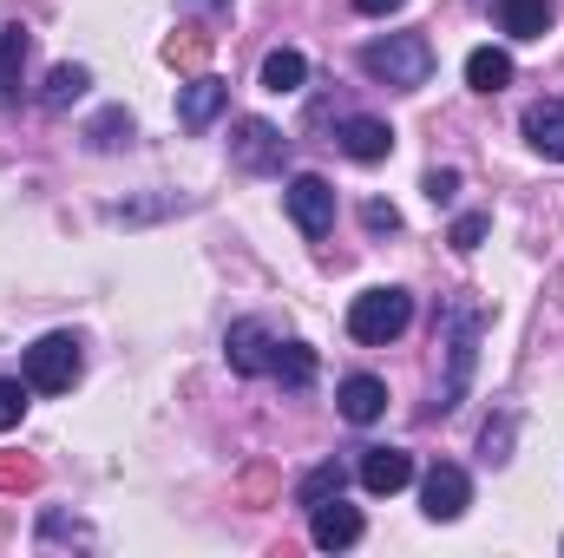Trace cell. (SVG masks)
Listing matches in <instances>:
<instances>
[{"instance_id":"10","label":"cell","mask_w":564,"mask_h":558,"mask_svg":"<svg viewBox=\"0 0 564 558\" xmlns=\"http://www.w3.org/2000/svg\"><path fill=\"white\" fill-rule=\"evenodd\" d=\"M308 539H315L322 552H348V546L361 539V513L341 506V493H335V500H322V506L308 513Z\"/></svg>"},{"instance_id":"18","label":"cell","mask_w":564,"mask_h":558,"mask_svg":"<svg viewBox=\"0 0 564 558\" xmlns=\"http://www.w3.org/2000/svg\"><path fill=\"white\" fill-rule=\"evenodd\" d=\"M270 375H276L282 388H295V395H302V388L315 382V348H308V342H276V362H270Z\"/></svg>"},{"instance_id":"8","label":"cell","mask_w":564,"mask_h":558,"mask_svg":"<svg viewBox=\"0 0 564 558\" xmlns=\"http://www.w3.org/2000/svg\"><path fill=\"white\" fill-rule=\"evenodd\" d=\"M224 355H230L237 375H270V362H276V335H270L263 322H230Z\"/></svg>"},{"instance_id":"27","label":"cell","mask_w":564,"mask_h":558,"mask_svg":"<svg viewBox=\"0 0 564 558\" xmlns=\"http://www.w3.org/2000/svg\"><path fill=\"white\" fill-rule=\"evenodd\" d=\"M361 224H368V230H375V237H381V230H401V211H394V204H381V197H375V204H368V211H361Z\"/></svg>"},{"instance_id":"13","label":"cell","mask_w":564,"mask_h":558,"mask_svg":"<svg viewBox=\"0 0 564 558\" xmlns=\"http://www.w3.org/2000/svg\"><path fill=\"white\" fill-rule=\"evenodd\" d=\"M414 480V460L401 447H361V486L368 493H401Z\"/></svg>"},{"instance_id":"17","label":"cell","mask_w":564,"mask_h":558,"mask_svg":"<svg viewBox=\"0 0 564 558\" xmlns=\"http://www.w3.org/2000/svg\"><path fill=\"white\" fill-rule=\"evenodd\" d=\"M20 66H26V26H0V112L20 99Z\"/></svg>"},{"instance_id":"12","label":"cell","mask_w":564,"mask_h":558,"mask_svg":"<svg viewBox=\"0 0 564 558\" xmlns=\"http://www.w3.org/2000/svg\"><path fill=\"white\" fill-rule=\"evenodd\" d=\"M335 408H341V420L368 427V420L388 415V382H381V375H348V382L335 388Z\"/></svg>"},{"instance_id":"3","label":"cell","mask_w":564,"mask_h":558,"mask_svg":"<svg viewBox=\"0 0 564 558\" xmlns=\"http://www.w3.org/2000/svg\"><path fill=\"white\" fill-rule=\"evenodd\" d=\"M408 322H414V296L408 289H361L355 302H348V335L355 342H368V348H388L394 335H408Z\"/></svg>"},{"instance_id":"14","label":"cell","mask_w":564,"mask_h":558,"mask_svg":"<svg viewBox=\"0 0 564 558\" xmlns=\"http://www.w3.org/2000/svg\"><path fill=\"white\" fill-rule=\"evenodd\" d=\"M486 7L512 40H545L552 33V0H486Z\"/></svg>"},{"instance_id":"28","label":"cell","mask_w":564,"mask_h":558,"mask_svg":"<svg viewBox=\"0 0 564 558\" xmlns=\"http://www.w3.org/2000/svg\"><path fill=\"white\" fill-rule=\"evenodd\" d=\"M479 447H486V460H492V466H499V460H512V453H506V447H512V420L486 427V440H479Z\"/></svg>"},{"instance_id":"4","label":"cell","mask_w":564,"mask_h":558,"mask_svg":"<svg viewBox=\"0 0 564 558\" xmlns=\"http://www.w3.org/2000/svg\"><path fill=\"white\" fill-rule=\"evenodd\" d=\"M79 335H66V329H53V335H40L33 348H26V362H20V375H26V388L33 395H66L73 382H79Z\"/></svg>"},{"instance_id":"26","label":"cell","mask_w":564,"mask_h":558,"mask_svg":"<svg viewBox=\"0 0 564 558\" xmlns=\"http://www.w3.org/2000/svg\"><path fill=\"white\" fill-rule=\"evenodd\" d=\"M486 230H492L486 217H459V224H453V250H479V244H486Z\"/></svg>"},{"instance_id":"22","label":"cell","mask_w":564,"mask_h":558,"mask_svg":"<svg viewBox=\"0 0 564 558\" xmlns=\"http://www.w3.org/2000/svg\"><path fill=\"white\" fill-rule=\"evenodd\" d=\"M86 139H93V151H119V144L132 139V112H126V106H112V112H99V119L86 126Z\"/></svg>"},{"instance_id":"11","label":"cell","mask_w":564,"mask_h":558,"mask_svg":"<svg viewBox=\"0 0 564 558\" xmlns=\"http://www.w3.org/2000/svg\"><path fill=\"white\" fill-rule=\"evenodd\" d=\"M335 144L355 158V164H381L388 151H394V132L381 126V119H368V112H355V119H341L335 126Z\"/></svg>"},{"instance_id":"23","label":"cell","mask_w":564,"mask_h":558,"mask_svg":"<svg viewBox=\"0 0 564 558\" xmlns=\"http://www.w3.org/2000/svg\"><path fill=\"white\" fill-rule=\"evenodd\" d=\"M26 395H33V388H26V375H0V433H7V427H20Z\"/></svg>"},{"instance_id":"24","label":"cell","mask_w":564,"mask_h":558,"mask_svg":"<svg viewBox=\"0 0 564 558\" xmlns=\"http://www.w3.org/2000/svg\"><path fill=\"white\" fill-rule=\"evenodd\" d=\"M204 53H210V33H191V40H171L164 46L171 66H204Z\"/></svg>"},{"instance_id":"16","label":"cell","mask_w":564,"mask_h":558,"mask_svg":"<svg viewBox=\"0 0 564 558\" xmlns=\"http://www.w3.org/2000/svg\"><path fill=\"white\" fill-rule=\"evenodd\" d=\"M466 86H473V93H506V86H512V53L473 46V53H466Z\"/></svg>"},{"instance_id":"25","label":"cell","mask_w":564,"mask_h":558,"mask_svg":"<svg viewBox=\"0 0 564 558\" xmlns=\"http://www.w3.org/2000/svg\"><path fill=\"white\" fill-rule=\"evenodd\" d=\"M453 191H459V171H453V164L426 171V197H433V204H453Z\"/></svg>"},{"instance_id":"1","label":"cell","mask_w":564,"mask_h":558,"mask_svg":"<svg viewBox=\"0 0 564 558\" xmlns=\"http://www.w3.org/2000/svg\"><path fill=\"white\" fill-rule=\"evenodd\" d=\"M479 335H486V315H479V302L453 296V302L440 309V348H446V382H440V395L426 401V420H433V415H453V408L466 401V388H473V362H479Z\"/></svg>"},{"instance_id":"30","label":"cell","mask_w":564,"mask_h":558,"mask_svg":"<svg viewBox=\"0 0 564 558\" xmlns=\"http://www.w3.org/2000/svg\"><path fill=\"white\" fill-rule=\"evenodd\" d=\"M355 7H361V13H375V20H381V13H401V7H408V0H355Z\"/></svg>"},{"instance_id":"6","label":"cell","mask_w":564,"mask_h":558,"mask_svg":"<svg viewBox=\"0 0 564 558\" xmlns=\"http://www.w3.org/2000/svg\"><path fill=\"white\" fill-rule=\"evenodd\" d=\"M230 158H237L243 171H282V164H289V139H282L270 119H237Z\"/></svg>"},{"instance_id":"20","label":"cell","mask_w":564,"mask_h":558,"mask_svg":"<svg viewBox=\"0 0 564 558\" xmlns=\"http://www.w3.org/2000/svg\"><path fill=\"white\" fill-rule=\"evenodd\" d=\"M302 79H308V60L295 46H276L263 60V93H302Z\"/></svg>"},{"instance_id":"9","label":"cell","mask_w":564,"mask_h":558,"mask_svg":"<svg viewBox=\"0 0 564 558\" xmlns=\"http://www.w3.org/2000/svg\"><path fill=\"white\" fill-rule=\"evenodd\" d=\"M224 106H230V86L217 73H197L191 86H177V126H191V132H204Z\"/></svg>"},{"instance_id":"7","label":"cell","mask_w":564,"mask_h":558,"mask_svg":"<svg viewBox=\"0 0 564 558\" xmlns=\"http://www.w3.org/2000/svg\"><path fill=\"white\" fill-rule=\"evenodd\" d=\"M421 500H426V519H433V526H453V519L473 506V480H466L459 466H433L426 486H421Z\"/></svg>"},{"instance_id":"5","label":"cell","mask_w":564,"mask_h":558,"mask_svg":"<svg viewBox=\"0 0 564 558\" xmlns=\"http://www.w3.org/2000/svg\"><path fill=\"white\" fill-rule=\"evenodd\" d=\"M282 204H289V217H295L302 237H328V230H335V184H328V178H315V171L289 178Z\"/></svg>"},{"instance_id":"19","label":"cell","mask_w":564,"mask_h":558,"mask_svg":"<svg viewBox=\"0 0 564 558\" xmlns=\"http://www.w3.org/2000/svg\"><path fill=\"white\" fill-rule=\"evenodd\" d=\"M86 86H93V73H86V66H53V73H46L40 106H46V112H66L73 99H86Z\"/></svg>"},{"instance_id":"29","label":"cell","mask_w":564,"mask_h":558,"mask_svg":"<svg viewBox=\"0 0 564 558\" xmlns=\"http://www.w3.org/2000/svg\"><path fill=\"white\" fill-rule=\"evenodd\" d=\"M33 480H40L33 460H7V453H0V486H7V493H13V486H33Z\"/></svg>"},{"instance_id":"2","label":"cell","mask_w":564,"mask_h":558,"mask_svg":"<svg viewBox=\"0 0 564 558\" xmlns=\"http://www.w3.org/2000/svg\"><path fill=\"white\" fill-rule=\"evenodd\" d=\"M361 73L394 86V93H421L433 79V40L426 33H388V40L361 46Z\"/></svg>"},{"instance_id":"21","label":"cell","mask_w":564,"mask_h":558,"mask_svg":"<svg viewBox=\"0 0 564 558\" xmlns=\"http://www.w3.org/2000/svg\"><path fill=\"white\" fill-rule=\"evenodd\" d=\"M341 480H348V473H341L335 460H322V466H308V473H302V486H295V506H308V513H315L322 500H335V493H341Z\"/></svg>"},{"instance_id":"15","label":"cell","mask_w":564,"mask_h":558,"mask_svg":"<svg viewBox=\"0 0 564 558\" xmlns=\"http://www.w3.org/2000/svg\"><path fill=\"white\" fill-rule=\"evenodd\" d=\"M525 139H532V151H545V158H558L564 164V99H539V106H525Z\"/></svg>"}]
</instances>
